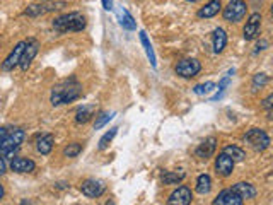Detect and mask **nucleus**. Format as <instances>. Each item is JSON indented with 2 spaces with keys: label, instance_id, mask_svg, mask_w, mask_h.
Here are the masks:
<instances>
[{
  "label": "nucleus",
  "instance_id": "obj_1",
  "mask_svg": "<svg viewBox=\"0 0 273 205\" xmlns=\"http://www.w3.org/2000/svg\"><path fill=\"white\" fill-rule=\"evenodd\" d=\"M80 94H82V86L75 79H69V81H64L53 87L51 105L53 106L69 105V102L79 99Z\"/></svg>",
  "mask_w": 273,
  "mask_h": 205
},
{
  "label": "nucleus",
  "instance_id": "obj_2",
  "mask_svg": "<svg viewBox=\"0 0 273 205\" xmlns=\"http://www.w3.org/2000/svg\"><path fill=\"white\" fill-rule=\"evenodd\" d=\"M53 28L58 33H69V31H82L86 28V17H84L80 12H70V14L60 16L53 21Z\"/></svg>",
  "mask_w": 273,
  "mask_h": 205
},
{
  "label": "nucleus",
  "instance_id": "obj_3",
  "mask_svg": "<svg viewBox=\"0 0 273 205\" xmlns=\"http://www.w3.org/2000/svg\"><path fill=\"white\" fill-rule=\"evenodd\" d=\"M26 133L22 128H14L11 133H7L6 139L0 142V156L2 158H11L14 156V152L19 149V145L24 142Z\"/></svg>",
  "mask_w": 273,
  "mask_h": 205
},
{
  "label": "nucleus",
  "instance_id": "obj_4",
  "mask_svg": "<svg viewBox=\"0 0 273 205\" xmlns=\"http://www.w3.org/2000/svg\"><path fill=\"white\" fill-rule=\"evenodd\" d=\"M246 11H248V6H246L244 0H231L222 14L227 22H239L246 16Z\"/></svg>",
  "mask_w": 273,
  "mask_h": 205
},
{
  "label": "nucleus",
  "instance_id": "obj_5",
  "mask_svg": "<svg viewBox=\"0 0 273 205\" xmlns=\"http://www.w3.org/2000/svg\"><path fill=\"white\" fill-rule=\"evenodd\" d=\"M244 140L253 147L258 152H263L270 147V137L266 135V132L259 130V128H251L248 133L244 135Z\"/></svg>",
  "mask_w": 273,
  "mask_h": 205
},
{
  "label": "nucleus",
  "instance_id": "obj_6",
  "mask_svg": "<svg viewBox=\"0 0 273 205\" xmlns=\"http://www.w3.org/2000/svg\"><path fill=\"white\" fill-rule=\"evenodd\" d=\"M80 191L89 198H97L106 191V183L102 180H96V178H89L80 185Z\"/></svg>",
  "mask_w": 273,
  "mask_h": 205
},
{
  "label": "nucleus",
  "instance_id": "obj_7",
  "mask_svg": "<svg viewBox=\"0 0 273 205\" xmlns=\"http://www.w3.org/2000/svg\"><path fill=\"white\" fill-rule=\"evenodd\" d=\"M201 70V64L196 59H185L176 65V74L180 77L191 79Z\"/></svg>",
  "mask_w": 273,
  "mask_h": 205
},
{
  "label": "nucleus",
  "instance_id": "obj_8",
  "mask_svg": "<svg viewBox=\"0 0 273 205\" xmlns=\"http://www.w3.org/2000/svg\"><path fill=\"white\" fill-rule=\"evenodd\" d=\"M259 29H261V14L259 12H254V14L249 16L248 22L244 26V39L246 41H251V39L258 38Z\"/></svg>",
  "mask_w": 273,
  "mask_h": 205
},
{
  "label": "nucleus",
  "instance_id": "obj_9",
  "mask_svg": "<svg viewBox=\"0 0 273 205\" xmlns=\"http://www.w3.org/2000/svg\"><path fill=\"white\" fill-rule=\"evenodd\" d=\"M38 48L39 44L36 39H28L26 41V46H24V52H22V57H21V62H19V67L22 70H28L31 62L34 60V57H36L38 53Z\"/></svg>",
  "mask_w": 273,
  "mask_h": 205
},
{
  "label": "nucleus",
  "instance_id": "obj_10",
  "mask_svg": "<svg viewBox=\"0 0 273 205\" xmlns=\"http://www.w3.org/2000/svg\"><path fill=\"white\" fill-rule=\"evenodd\" d=\"M193 200V193L188 186H180L178 190H174L168 198L169 205H188Z\"/></svg>",
  "mask_w": 273,
  "mask_h": 205
},
{
  "label": "nucleus",
  "instance_id": "obj_11",
  "mask_svg": "<svg viewBox=\"0 0 273 205\" xmlns=\"http://www.w3.org/2000/svg\"><path fill=\"white\" fill-rule=\"evenodd\" d=\"M234 161L227 156L226 152H221L217 156V159H215V169H217V173L221 176L224 178H227V176H231L232 175V171H234Z\"/></svg>",
  "mask_w": 273,
  "mask_h": 205
},
{
  "label": "nucleus",
  "instance_id": "obj_12",
  "mask_svg": "<svg viewBox=\"0 0 273 205\" xmlns=\"http://www.w3.org/2000/svg\"><path fill=\"white\" fill-rule=\"evenodd\" d=\"M24 46H26V41H21L16 44V48L11 52V55L7 57L6 62L2 64V69L9 72V70H14L21 62V57H22V52H24Z\"/></svg>",
  "mask_w": 273,
  "mask_h": 205
},
{
  "label": "nucleus",
  "instance_id": "obj_13",
  "mask_svg": "<svg viewBox=\"0 0 273 205\" xmlns=\"http://www.w3.org/2000/svg\"><path fill=\"white\" fill-rule=\"evenodd\" d=\"M215 147H217L215 137H208L207 140H203L198 147H196V150H195L196 158L205 159V161H207V159H208V158H212L213 152H215Z\"/></svg>",
  "mask_w": 273,
  "mask_h": 205
},
{
  "label": "nucleus",
  "instance_id": "obj_14",
  "mask_svg": "<svg viewBox=\"0 0 273 205\" xmlns=\"http://www.w3.org/2000/svg\"><path fill=\"white\" fill-rule=\"evenodd\" d=\"M243 202H244V200L241 198L236 191H232L231 188L229 190H222L221 193L217 195V198L213 200V203H215V205H241Z\"/></svg>",
  "mask_w": 273,
  "mask_h": 205
},
{
  "label": "nucleus",
  "instance_id": "obj_15",
  "mask_svg": "<svg viewBox=\"0 0 273 205\" xmlns=\"http://www.w3.org/2000/svg\"><path fill=\"white\" fill-rule=\"evenodd\" d=\"M34 168H36V164H34L33 159L28 158H16L11 163V169L14 173H31L34 171Z\"/></svg>",
  "mask_w": 273,
  "mask_h": 205
},
{
  "label": "nucleus",
  "instance_id": "obj_16",
  "mask_svg": "<svg viewBox=\"0 0 273 205\" xmlns=\"http://www.w3.org/2000/svg\"><path fill=\"white\" fill-rule=\"evenodd\" d=\"M55 9H60L57 7V2H50V4H33V6H29L26 9V16L29 17H38L41 14H46V12L50 11H55Z\"/></svg>",
  "mask_w": 273,
  "mask_h": 205
},
{
  "label": "nucleus",
  "instance_id": "obj_17",
  "mask_svg": "<svg viewBox=\"0 0 273 205\" xmlns=\"http://www.w3.org/2000/svg\"><path fill=\"white\" fill-rule=\"evenodd\" d=\"M221 11H222L221 0H210L207 6L201 7L198 11V17L200 19H210V17H215Z\"/></svg>",
  "mask_w": 273,
  "mask_h": 205
},
{
  "label": "nucleus",
  "instance_id": "obj_18",
  "mask_svg": "<svg viewBox=\"0 0 273 205\" xmlns=\"http://www.w3.org/2000/svg\"><path fill=\"white\" fill-rule=\"evenodd\" d=\"M231 190L236 191V193L239 195V197L243 198V200H251V198L256 197V188H254L251 183H244V181H241V183H236Z\"/></svg>",
  "mask_w": 273,
  "mask_h": 205
},
{
  "label": "nucleus",
  "instance_id": "obj_19",
  "mask_svg": "<svg viewBox=\"0 0 273 205\" xmlns=\"http://www.w3.org/2000/svg\"><path fill=\"white\" fill-rule=\"evenodd\" d=\"M212 41H213V52L215 53H222L224 48L227 44V34L222 28H217L212 34Z\"/></svg>",
  "mask_w": 273,
  "mask_h": 205
},
{
  "label": "nucleus",
  "instance_id": "obj_20",
  "mask_svg": "<svg viewBox=\"0 0 273 205\" xmlns=\"http://www.w3.org/2000/svg\"><path fill=\"white\" fill-rule=\"evenodd\" d=\"M53 135L51 133H44V135H41L38 139L36 142V149H38V152L39 154H43V156H46V154H50L51 152V149H53Z\"/></svg>",
  "mask_w": 273,
  "mask_h": 205
},
{
  "label": "nucleus",
  "instance_id": "obj_21",
  "mask_svg": "<svg viewBox=\"0 0 273 205\" xmlns=\"http://www.w3.org/2000/svg\"><path fill=\"white\" fill-rule=\"evenodd\" d=\"M185 171H166L162 175V183L164 185H178L185 180Z\"/></svg>",
  "mask_w": 273,
  "mask_h": 205
},
{
  "label": "nucleus",
  "instance_id": "obj_22",
  "mask_svg": "<svg viewBox=\"0 0 273 205\" xmlns=\"http://www.w3.org/2000/svg\"><path fill=\"white\" fill-rule=\"evenodd\" d=\"M224 152L229 156L234 163H241V161H244V159H246V152L237 145H227L226 149H224Z\"/></svg>",
  "mask_w": 273,
  "mask_h": 205
},
{
  "label": "nucleus",
  "instance_id": "obj_23",
  "mask_svg": "<svg viewBox=\"0 0 273 205\" xmlns=\"http://www.w3.org/2000/svg\"><path fill=\"white\" fill-rule=\"evenodd\" d=\"M94 111H96V106H82L79 111H77V115H75V122L77 123H87L89 120L92 118V115H94Z\"/></svg>",
  "mask_w": 273,
  "mask_h": 205
},
{
  "label": "nucleus",
  "instance_id": "obj_24",
  "mask_svg": "<svg viewBox=\"0 0 273 205\" xmlns=\"http://www.w3.org/2000/svg\"><path fill=\"white\" fill-rule=\"evenodd\" d=\"M210 190H212V178L208 175H200L196 180V191L201 195H207Z\"/></svg>",
  "mask_w": 273,
  "mask_h": 205
},
{
  "label": "nucleus",
  "instance_id": "obj_25",
  "mask_svg": "<svg viewBox=\"0 0 273 205\" xmlns=\"http://www.w3.org/2000/svg\"><path fill=\"white\" fill-rule=\"evenodd\" d=\"M140 41H142V44H144L145 53H147V57H149V60H150L152 67H157V62H155L154 50H152V44H150V41H149V38H147L145 31H140Z\"/></svg>",
  "mask_w": 273,
  "mask_h": 205
},
{
  "label": "nucleus",
  "instance_id": "obj_26",
  "mask_svg": "<svg viewBox=\"0 0 273 205\" xmlns=\"http://www.w3.org/2000/svg\"><path fill=\"white\" fill-rule=\"evenodd\" d=\"M116 133H118V128H116V127H113V128H111V130H110V132H106L104 135L101 137V140H99V145H97V147H99L101 150L108 149V145L111 144V140H113L115 137H116Z\"/></svg>",
  "mask_w": 273,
  "mask_h": 205
},
{
  "label": "nucleus",
  "instance_id": "obj_27",
  "mask_svg": "<svg viewBox=\"0 0 273 205\" xmlns=\"http://www.w3.org/2000/svg\"><path fill=\"white\" fill-rule=\"evenodd\" d=\"M120 16H122V21H120V22H122V26H123L125 29H128V31L137 29V22L133 21V17L130 16L128 11H125V9H123L122 14H120Z\"/></svg>",
  "mask_w": 273,
  "mask_h": 205
},
{
  "label": "nucleus",
  "instance_id": "obj_28",
  "mask_svg": "<svg viewBox=\"0 0 273 205\" xmlns=\"http://www.w3.org/2000/svg\"><path fill=\"white\" fill-rule=\"evenodd\" d=\"M80 152H82V145H80L79 142H72V144H69L64 149L65 158H77Z\"/></svg>",
  "mask_w": 273,
  "mask_h": 205
},
{
  "label": "nucleus",
  "instance_id": "obj_29",
  "mask_svg": "<svg viewBox=\"0 0 273 205\" xmlns=\"http://www.w3.org/2000/svg\"><path fill=\"white\" fill-rule=\"evenodd\" d=\"M213 89H215V82L208 81V82H205V84H198V86H195L193 87V92H195V94H198V96H203V94H208V92H212Z\"/></svg>",
  "mask_w": 273,
  "mask_h": 205
},
{
  "label": "nucleus",
  "instance_id": "obj_30",
  "mask_svg": "<svg viewBox=\"0 0 273 205\" xmlns=\"http://www.w3.org/2000/svg\"><path fill=\"white\" fill-rule=\"evenodd\" d=\"M113 117H115V113H101L99 117H97L96 123H94V128H96V130H99V128L104 127V125L108 123Z\"/></svg>",
  "mask_w": 273,
  "mask_h": 205
},
{
  "label": "nucleus",
  "instance_id": "obj_31",
  "mask_svg": "<svg viewBox=\"0 0 273 205\" xmlns=\"http://www.w3.org/2000/svg\"><path fill=\"white\" fill-rule=\"evenodd\" d=\"M268 84V75L266 74H256L253 77V87L254 89H261V87H265Z\"/></svg>",
  "mask_w": 273,
  "mask_h": 205
},
{
  "label": "nucleus",
  "instance_id": "obj_32",
  "mask_svg": "<svg viewBox=\"0 0 273 205\" xmlns=\"http://www.w3.org/2000/svg\"><path fill=\"white\" fill-rule=\"evenodd\" d=\"M271 101H273V94H270L266 99H263V102H261V106L268 111V115H271V105H273Z\"/></svg>",
  "mask_w": 273,
  "mask_h": 205
},
{
  "label": "nucleus",
  "instance_id": "obj_33",
  "mask_svg": "<svg viewBox=\"0 0 273 205\" xmlns=\"http://www.w3.org/2000/svg\"><path fill=\"white\" fill-rule=\"evenodd\" d=\"M266 46H268V41L261 39V41L256 44V50H254V53H258V52H261V50H266Z\"/></svg>",
  "mask_w": 273,
  "mask_h": 205
},
{
  "label": "nucleus",
  "instance_id": "obj_34",
  "mask_svg": "<svg viewBox=\"0 0 273 205\" xmlns=\"http://www.w3.org/2000/svg\"><path fill=\"white\" fill-rule=\"evenodd\" d=\"M102 7L106 11H113V0H102Z\"/></svg>",
  "mask_w": 273,
  "mask_h": 205
},
{
  "label": "nucleus",
  "instance_id": "obj_35",
  "mask_svg": "<svg viewBox=\"0 0 273 205\" xmlns=\"http://www.w3.org/2000/svg\"><path fill=\"white\" fill-rule=\"evenodd\" d=\"M6 169H7V166H6V161H4V158L0 156V176L6 173Z\"/></svg>",
  "mask_w": 273,
  "mask_h": 205
},
{
  "label": "nucleus",
  "instance_id": "obj_36",
  "mask_svg": "<svg viewBox=\"0 0 273 205\" xmlns=\"http://www.w3.org/2000/svg\"><path fill=\"white\" fill-rule=\"evenodd\" d=\"M2 198H4V186L0 185V200H2Z\"/></svg>",
  "mask_w": 273,
  "mask_h": 205
},
{
  "label": "nucleus",
  "instance_id": "obj_37",
  "mask_svg": "<svg viewBox=\"0 0 273 205\" xmlns=\"http://www.w3.org/2000/svg\"><path fill=\"white\" fill-rule=\"evenodd\" d=\"M188 2H198V0H188Z\"/></svg>",
  "mask_w": 273,
  "mask_h": 205
}]
</instances>
